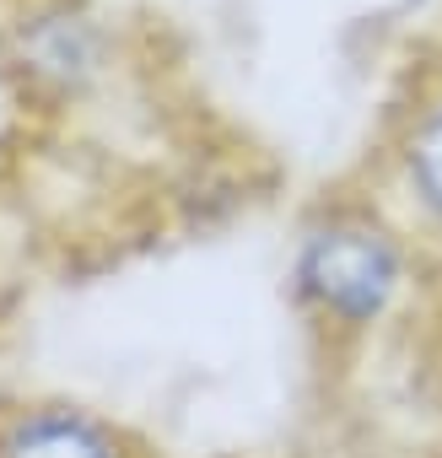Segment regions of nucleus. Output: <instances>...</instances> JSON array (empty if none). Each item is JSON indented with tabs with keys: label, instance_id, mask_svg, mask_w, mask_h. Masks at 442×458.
Wrapping results in <instances>:
<instances>
[{
	"label": "nucleus",
	"instance_id": "4",
	"mask_svg": "<svg viewBox=\"0 0 442 458\" xmlns=\"http://www.w3.org/2000/svg\"><path fill=\"white\" fill-rule=\"evenodd\" d=\"M394 183L410 205V216L431 233H442V92L410 108L399 140H394Z\"/></svg>",
	"mask_w": 442,
	"mask_h": 458
},
{
	"label": "nucleus",
	"instance_id": "2",
	"mask_svg": "<svg viewBox=\"0 0 442 458\" xmlns=\"http://www.w3.org/2000/svg\"><path fill=\"white\" fill-rule=\"evenodd\" d=\"M114 38L81 0H28L6 28V65L38 98H81L103 81Z\"/></svg>",
	"mask_w": 442,
	"mask_h": 458
},
{
	"label": "nucleus",
	"instance_id": "1",
	"mask_svg": "<svg viewBox=\"0 0 442 458\" xmlns=\"http://www.w3.org/2000/svg\"><path fill=\"white\" fill-rule=\"evenodd\" d=\"M415 281L410 233L367 199H329L302 226L286 259L292 302L335 340L388 324Z\"/></svg>",
	"mask_w": 442,
	"mask_h": 458
},
{
	"label": "nucleus",
	"instance_id": "3",
	"mask_svg": "<svg viewBox=\"0 0 442 458\" xmlns=\"http://www.w3.org/2000/svg\"><path fill=\"white\" fill-rule=\"evenodd\" d=\"M0 458H151L114 415L60 399L22 394L0 399Z\"/></svg>",
	"mask_w": 442,
	"mask_h": 458
}]
</instances>
